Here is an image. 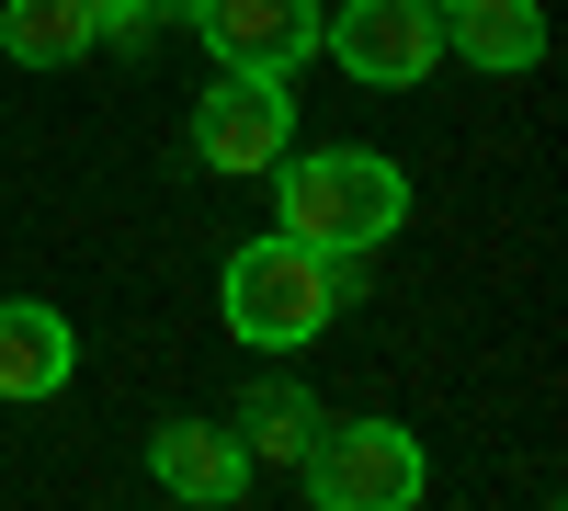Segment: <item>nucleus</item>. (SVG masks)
Wrapping results in <instances>:
<instances>
[{"label":"nucleus","instance_id":"20e7f679","mask_svg":"<svg viewBox=\"0 0 568 511\" xmlns=\"http://www.w3.org/2000/svg\"><path fill=\"white\" fill-rule=\"evenodd\" d=\"M284 149H296V103H284V80L273 69H216L205 103H194V160L227 171V182H251Z\"/></svg>","mask_w":568,"mask_h":511},{"label":"nucleus","instance_id":"f03ea898","mask_svg":"<svg viewBox=\"0 0 568 511\" xmlns=\"http://www.w3.org/2000/svg\"><path fill=\"white\" fill-rule=\"evenodd\" d=\"M342 307V273H329V251H307V239H240L227 251V330L240 341H262V352H296V341H318V318Z\"/></svg>","mask_w":568,"mask_h":511},{"label":"nucleus","instance_id":"7ed1b4c3","mask_svg":"<svg viewBox=\"0 0 568 511\" xmlns=\"http://www.w3.org/2000/svg\"><path fill=\"white\" fill-rule=\"evenodd\" d=\"M296 478L329 511H409L433 467H420V443L398 421H318V443L296 454Z\"/></svg>","mask_w":568,"mask_h":511},{"label":"nucleus","instance_id":"f8f14e48","mask_svg":"<svg viewBox=\"0 0 568 511\" xmlns=\"http://www.w3.org/2000/svg\"><path fill=\"white\" fill-rule=\"evenodd\" d=\"M160 0H91V34H149Z\"/></svg>","mask_w":568,"mask_h":511},{"label":"nucleus","instance_id":"9d476101","mask_svg":"<svg viewBox=\"0 0 568 511\" xmlns=\"http://www.w3.org/2000/svg\"><path fill=\"white\" fill-rule=\"evenodd\" d=\"M0 45H12L23 69H69V58H91V0H0Z\"/></svg>","mask_w":568,"mask_h":511},{"label":"nucleus","instance_id":"39448f33","mask_svg":"<svg viewBox=\"0 0 568 511\" xmlns=\"http://www.w3.org/2000/svg\"><path fill=\"white\" fill-rule=\"evenodd\" d=\"M329 58L375 91H409L420 69H444V12L433 0H342L329 12Z\"/></svg>","mask_w":568,"mask_h":511},{"label":"nucleus","instance_id":"ddd939ff","mask_svg":"<svg viewBox=\"0 0 568 511\" xmlns=\"http://www.w3.org/2000/svg\"><path fill=\"white\" fill-rule=\"evenodd\" d=\"M433 12H444V0H433Z\"/></svg>","mask_w":568,"mask_h":511},{"label":"nucleus","instance_id":"6e6552de","mask_svg":"<svg viewBox=\"0 0 568 511\" xmlns=\"http://www.w3.org/2000/svg\"><path fill=\"white\" fill-rule=\"evenodd\" d=\"M69 364H80V341H69V318H58V307L0 296V398H58V387H69Z\"/></svg>","mask_w":568,"mask_h":511},{"label":"nucleus","instance_id":"1a4fd4ad","mask_svg":"<svg viewBox=\"0 0 568 511\" xmlns=\"http://www.w3.org/2000/svg\"><path fill=\"white\" fill-rule=\"evenodd\" d=\"M444 45H455V58L466 69H535L546 58V12H535V0H444Z\"/></svg>","mask_w":568,"mask_h":511},{"label":"nucleus","instance_id":"f257e3e1","mask_svg":"<svg viewBox=\"0 0 568 511\" xmlns=\"http://www.w3.org/2000/svg\"><path fill=\"white\" fill-rule=\"evenodd\" d=\"M273 182H284V239H307V251H375L409 227V171L375 149L273 160Z\"/></svg>","mask_w":568,"mask_h":511},{"label":"nucleus","instance_id":"0eeeda50","mask_svg":"<svg viewBox=\"0 0 568 511\" xmlns=\"http://www.w3.org/2000/svg\"><path fill=\"white\" fill-rule=\"evenodd\" d=\"M149 478L171 500H240L251 489V443L227 432V421H160L149 432Z\"/></svg>","mask_w":568,"mask_h":511},{"label":"nucleus","instance_id":"423d86ee","mask_svg":"<svg viewBox=\"0 0 568 511\" xmlns=\"http://www.w3.org/2000/svg\"><path fill=\"white\" fill-rule=\"evenodd\" d=\"M216 69H296L318 45V0H182Z\"/></svg>","mask_w":568,"mask_h":511},{"label":"nucleus","instance_id":"9b49d317","mask_svg":"<svg viewBox=\"0 0 568 511\" xmlns=\"http://www.w3.org/2000/svg\"><path fill=\"white\" fill-rule=\"evenodd\" d=\"M240 443H251V454H273V467H296V454L318 443V398H296V387H251Z\"/></svg>","mask_w":568,"mask_h":511}]
</instances>
